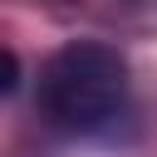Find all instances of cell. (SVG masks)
<instances>
[{
	"instance_id": "cell-1",
	"label": "cell",
	"mask_w": 157,
	"mask_h": 157,
	"mask_svg": "<svg viewBox=\"0 0 157 157\" xmlns=\"http://www.w3.org/2000/svg\"><path fill=\"white\" fill-rule=\"evenodd\" d=\"M123 93H128V59L98 39H74L39 69V113L69 132L103 128L123 108Z\"/></svg>"
},
{
	"instance_id": "cell-2",
	"label": "cell",
	"mask_w": 157,
	"mask_h": 157,
	"mask_svg": "<svg viewBox=\"0 0 157 157\" xmlns=\"http://www.w3.org/2000/svg\"><path fill=\"white\" fill-rule=\"evenodd\" d=\"M15 88H20V59H15V49H0V98Z\"/></svg>"
}]
</instances>
